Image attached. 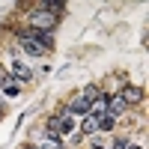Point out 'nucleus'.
Listing matches in <instances>:
<instances>
[{"mask_svg":"<svg viewBox=\"0 0 149 149\" xmlns=\"http://www.w3.org/2000/svg\"><path fill=\"white\" fill-rule=\"evenodd\" d=\"M72 131H74L72 113H60V116H51V119H48V134H51V137H60V134H72Z\"/></svg>","mask_w":149,"mask_h":149,"instance_id":"f257e3e1","label":"nucleus"},{"mask_svg":"<svg viewBox=\"0 0 149 149\" xmlns=\"http://www.w3.org/2000/svg\"><path fill=\"white\" fill-rule=\"evenodd\" d=\"M30 21H33L36 30H39V27L51 30L54 24H57V15H54V12H48V9H39V12H33V15H30Z\"/></svg>","mask_w":149,"mask_h":149,"instance_id":"f03ea898","label":"nucleus"},{"mask_svg":"<svg viewBox=\"0 0 149 149\" xmlns=\"http://www.w3.org/2000/svg\"><path fill=\"white\" fill-rule=\"evenodd\" d=\"M90 104H93L90 98H86L84 93H78V95L69 102V113H90Z\"/></svg>","mask_w":149,"mask_h":149,"instance_id":"7ed1b4c3","label":"nucleus"},{"mask_svg":"<svg viewBox=\"0 0 149 149\" xmlns=\"http://www.w3.org/2000/svg\"><path fill=\"white\" fill-rule=\"evenodd\" d=\"M119 98L125 104H137L140 98H143V93H140V86H134V84H128V86H122V93H119Z\"/></svg>","mask_w":149,"mask_h":149,"instance_id":"20e7f679","label":"nucleus"},{"mask_svg":"<svg viewBox=\"0 0 149 149\" xmlns=\"http://www.w3.org/2000/svg\"><path fill=\"white\" fill-rule=\"evenodd\" d=\"M12 78L24 84V81H30V78H33V72L24 66V63H18V60H15V63H12Z\"/></svg>","mask_w":149,"mask_h":149,"instance_id":"39448f33","label":"nucleus"},{"mask_svg":"<svg viewBox=\"0 0 149 149\" xmlns=\"http://www.w3.org/2000/svg\"><path fill=\"white\" fill-rule=\"evenodd\" d=\"M125 107H128V104L122 102L119 95H113V98H107V113H110V116H119V113H122V110H125Z\"/></svg>","mask_w":149,"mask_h":149,"instance_id":"423d86ee","label":"nucleus"},{"mask_svg":"<svg viewBox=\"0 0 149 149\" xmlns=\"http://www.w3.org/2000/svg\"><path fill=\"white\" fill-rule=\"evenodd\" d=\"M21 48H24V51H27L30 57H42V54H45L39 42H33V39H24V36H21Z\"/></svg>","mask_w":149,"mask_h":149,"instance_id":"0eeeda50","label":"nucleus"},{"mask_svg":"<svg viewBox=\"0 0 149 149\" xmlns=\"http://www.w3.org/2000/svg\"><path fill=\"white\" fill-rule=\"evenodd\" d=\"M113 125H116V116H110V113L98 116V131H113Z\"/></svg>","mask_w":149,"mask_h":149,"instance_id":"6e6552de","label":"nucleus"},{"mask_svg":"<svg viewBox=\"0 0 149 149\" xmlns=\"http://www.w3.org/2000/svg\"><path fill=\"white\" fill-rule=\"evenodd\" d=\"M81 128H84L86 134H93V131H98V116H93V113H86V116H84V122H81Z\"/></svg>","mask_w":149,"mask_h":149,"instance_id":"1a4fd4ad","label":"nucleus"},{"mask_svg":"<svg viewBox=\"0 0 149 149\" xmlns=\"http://www.w3.org/2000/svg\"><path fill=\"white\" fill-rule=\"evenodd\" d=\"M63 6H66V0H42V9H48V12H54V15H57V12L63 9Z\"/></svg>","mask_w":149,"mask_h":149,"instance_id":"9d476101","label":"nucleus"},{"mask_svg":"<svg viewBox=\"0 0 149 149\" xmlns=\"http://www.w3.org/2000/svg\"><path fill=\"white\" fill-rule=\"evenodd\" d=\"M3 93H6L9 98H15V95H18V86H15V84H6V86H3Z\"/></svg>","mask_w":149,"mask_h":149,"instance_id":"9b49d317","label":"nucleus"},{"mask_svg":"<svg viewBox=\"0 0 149 149\" xmlns=\"http://www.w3.org/2000/svg\"><path fill=\"white\" fill-rule=\"evenodd\" d=\"M42 149H60V143H57V137H51V140H48Z\"/></svg>","mask_w":149,"mask_h":149,"instance_id":"f8f14e48","label":"nucleus"},{"mask_svg":"<svg viewBox=\"0 0 149 149\" xmlns=\"http://www.w3.org/2000/svg\"><path fill=\"white\" fill-rule=\"evenodd\" d=\"M0 86H6V74H3V69H0Z\"/></svg>","mask_w":149,"mask_h":149,"instance_id":"ddd939ff","label":"nucleus"},{"mask_svg":"<svg viewBox=\"0 0 149 149\" xmlns=\"http://www.w3.org/2000/svg\"><path fill=\"white\" fill-rule=\"evenodd\" d=\"M125 149H143V146H125Z\"/></svg>","mask_w":149,"mask_h":149,"instance_id":"4468645a","label":"nucleus"},{"mask_svg":"<svg viewBox=\"0 0 149 149\" xmlns=\"http://www.w3.org/2000/svg\"><path fill=\"white\" fill-rule=\"evenodd\" d=\"M0 119H3V107H0Z\"/></svg>","mask_w":149,"mask_h":149,"instance_id":"2eb2a0df","label":"nucleus"}]
</instances>
